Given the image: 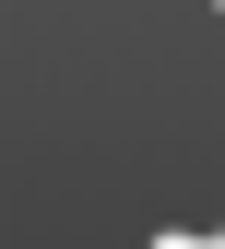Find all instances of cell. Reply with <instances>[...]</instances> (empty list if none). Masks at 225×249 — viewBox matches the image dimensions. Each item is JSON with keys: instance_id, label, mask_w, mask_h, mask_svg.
Wrapping results in <instances>:
<instances>
[{"instance_id": "cell-1", "label": "cell", "mask_w": 225, "mask_h": 249, "mask_svg": "<svg viewBox=\"0 0 225 249\" xmlns=\"http://www.w3.org/2000/svg\"><path fill=\"white\" fill-rule=\"evenodd\" d=\"M154 249H225V237H154Z\"/></svg>"}]
</instances>
